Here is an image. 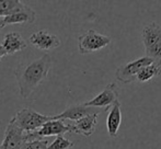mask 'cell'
<instances>
[{"label": "cell", "mask_w": 161, "mask_h": 149, "mask_svg": "<svg viewBox=\"0 0 161 149\" xmlns=\"http://www.w3.org/2000/svg\"><path fill=\"white\" fill-rule=\"evenodd\" d=\"M153 62H155V59L147 57V56L131 60V62H128L126 64L119 66L115 71V77L122 83L128 85V83H131L133 81H136V77L144 67L153 64Z\"/></svg>", "instance_id": "8992f818"}, {"label": "cell", "mask_w": 161, "mask_h": 149, "mask_svg": "<svg viewBox=\"0 0 161 149\" xmlns=\"http://www.w3.org/2000/svg\"><path fill=\"white\" fill-rule=\"evenodd\" d=\"M48 141L46 139H43V141H32L24 144L22 149H48Z\"/></svg>", "instance_id": "ac0fdd59"}, {"label": "cell", "mask_w": 161, "mask_h": 149, "mask_svg": "<svg viewBox=\"0 0 161 149\" xmlns=\"http://www.w3.org/2000/svg\"><path fill=\"white\" fill-rule=\"evenodd\" d=\"M142 41L147 57L161 60V25L157 22H150L144 26Z\"/></svg>", "instance_id": "7a4b0ae2"}, {"label": "cell", "mask_w": 161, "mask_h": 149, "mask_svg": "<svg viewBox=\"0 0 161 149\" xmlns=\"http://www.w3.org/2000/svg\"><path fill=\"white\" fill-rule=\"evenodd\" d=\"M26 143V133L15 123L14 119H10L4 130V137L0 149H22Z\"/></svg>", "instance_id": "ba28073f"}, {"label": "cell", "mask_w": 161, "mask_h": 149, "mask_svg": "<svg viewBox=\"0 0 161 149\" xmlns=\"http://www.w3.org/2000/svg\"><path fill=\"white\" fill-rule=\"evenodd\" d=\"M74 146V141H69L64 136H57L53 143L49 144L48 149H71Z\"/></svg>", "instance_id": "e0dca14e"}, {"label": "cell", "mask_w": 161, "mask_h": 149, "mask_svg": "<svg viewBox=\"0 0 161 149\" xmlns=\"http://www.w3.org/2000/svg\"><path fill=\"white\" fill-rule=\"evenodd\" d=\"M117 89H119V87H117L116 82L108 83L99 94H97L94 98L85 102L83 104L86 107H92L106 111L108 108L111 109L119 101V91H117Z\"/></svg>", "instance_id": "52a82bcc"}, {"label": "cell", "mask_w": 161, "mask_h": 149, "mask_svg": "<svg viewBox=\"0 0 161 149\" xmlns=\"http://www.w3.org/2000/svg\"><path fill=\"white\" fill-rule=\"evenodd\" d=\"M112 38L108 35H103L96 30H88L78 37V48L80 54L87 55L106 47L111 43Z\"/></svg>", "instance_id": "3957f363"}, {"label": "cell", "mask_w": 161, "mask_h": 149, "mask_svg": "<svg viewBox=\"0 0 161 149\" xmlns=\"http://www.w3.org/2000/svg\"><path fill=\"white\" fill-rule=\"evenodd\" d=\"M122 124V110L121 102L117 101L112 108L106 117V130L110 137L115 138L119 135V130Z\"/></svg>", "instance_id": "4fadbf2b"}, {"label": "cell", "mask_w": 161, "mask_h": 149, "mask_svg": "<svg viewBox=\"0 0 161 149\" xmlns=\"http://www.w3.org/2000/svg\"><path fill=\"white\" fill-rule=\"evenodd\" d=\"M161 76V60H155L153 64L144 67L136 77V81L140 83L149 82L153 79Z\"/></svg>", "instance_id": "9a60e30c"}, {"label": "cell", "mask_w": 161, "mask_h": 149, "mask_svg": "<svg viewBox=\"0 0 161 149\" xmlns=\"http://www.w3.org/2000/svg\"><path fill=\"white\" fill-rule=\"evenodd\" d=\"M97 116L99 114H91L75 122V124H71L72 133L82 135L85 137H90L96 132Z\"/></svg>", "instance_id": "7c38bea8"}, {"label": "cell", "mask_w": 161, "mask_h": 149, "mask_svg": "<svg viewBox=\"0 0 161 149\" xmlns=\"http://www.w3.org/2000/svg\"><path fill=\"white\" fill-rule=\"evenodd\" d=\"M66 133H72L71 124H65L62 119H52L35 132L26 133V143L32 141H43L44 137L48 136H64Z\"/></svg>", "instance_id": "5b68a950"}, {"label": "cell", "mask_w": 161, "mask_h": 149, "mask_svg": "<svg viewBox=\"0 0 161 149\" xmlns=\"http://www.w3.org/2000/svg\"><path fill=\"white\" fill-rule=\"evenodd\" d=\"M26 7L20 0H0V18H6Z\"/></svg>", "instance_id": "2e32d148"}, {"label": "cell", "mask_w": 161, "mask_h": 149, "mask_svg": "<svg viewBox=\"0 0 161 149\" xmlns=\"http://www.w3.org/2000/svg\"><path fill=\"white\" fill-rule=\"evenodd\" d=\"M2 30V28H1V25H0V31H1Z\"/></svg>", "instance_id": "ffe728a7"}, {"label": "cell", "mask_w": 161, "mask_h": 149, "mask_svg": "<svg viewBox=\"0 0 161 149\" xmlns=\"http://www.w3.org/2000/svg\"><path fill=\"white\" fill-rule=\"evenodd\" d=\"M1 46L4 48L8 55H13L18 52L25 49L28 47V44H26V42L23 40L20 33L10 32L4 36Z\"/></svg>", "instance_id": "5bb4252c"}, {"label": "cell", "mask_w": 161, "mask_h": 149, "mask_svg": "<svg viewBox=\"0 0 161 149\" xmlns=\"http://www.w3.org/2000/svg\"><path fill=\"white\" fill-rule=\"evenodd\" d=\"M105 110L102 109H97V108L92 107H86L85 104H74L68 107L64 112H62L60 114L53 115L52 119H70V121H79V119H83V117L88 116L91 114H100V113L104 112Z\"/></svg>", "instance_id": "9c48e42d"}, {"label": "cell", "mask_w": 161, "mask_h": 149, "mask_svg": "<svg viewBox=\"0 0 161 149\" xmlns=\"http://www.w3.org/2000/svg\"><path fill=\"white\" fill-rule=\"evenodd\" d=\"M36 19V13L33 9L26 6L23 10H20L18 12L8 15L6 18L0 19V25L3 29L6 25L10 24H20V23H33Z\"/></svg>", "instance_id": "8fae6325"}, {"label": "cell", "mask_w": 161, "mask_h": 149, "mask_svg": "<svg viewBox=\"0 0 161 149\" xmlns=\"http://www.w3.org/2000/svg\"><path fill=\"white\" fill-rule=\"evenodd\" d=\"M53 59L48 54L25 65H20L15 71L19 86V93L23 99H28L34 90L46 79L52 68Z\"/></svg>", "instance_id": "6da1fadb"}, {"label": "cell", "mask_w": 161, "mask_h": 149, "mask_svg": "<svg viewBox=\"0 0 161 149\" xmlns=\"http://www.w3.org/2000/svg\"><path fill=\"white\" fill-rule=\"evenodd\" d=\"M29 43L41 51H52L60 46L59 37L55 34H51L47 31H37L31 34Z\"/></svg>", "instance_id": "30bf717a"}, {"label": "cell", "mask_w": 161, "mask_h": 149, "mask_svg": "<svg viewBox=\"0 0 161 149\" xmlns=\"http://www.w3.org/2000/svg\"><path fill=\"white\" fill-rule=\"evenodd\" d=\"M6 55H8V54H7V52L4 51L3 47H2L1 45H0V60H1V59H2V57H4Z\"/></svg>", "instance_id": "d6986e66"}, {"label": "cell", "mask_w": 161, "mask_h": 149, "mask_svg": "<svg viewBox=\"0 0 161 149\" xmlns=\"http://www.w3.org/2000/svg\"><path fill=\"white\" fill-rule=\"evenodd\" d=\"M13 119L24 132L31 133L37 130L45 123L52 121V116L42 115L32 109L24 108L17 112L15 116H13Z\"/></svg>", "instance_id": "277c9868"}]
</instances>
